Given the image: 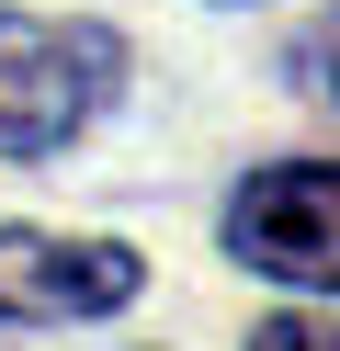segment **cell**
Returning <instances> with one entry per match:
<instances>
[{
  "label": "cell",
  "mask_w": 340,
  "mask_h": 351,
  "mask_svg": "<svg viewBox=\"0 0 340 351\" xmlns=\"http://www.w3.org/2000/svg\"><path fill=\"white\" fill-rule=\"evenodd\" d=\"M125 80V34L113 23H57V12H12L0 0V159H45L68 147Z\"/></svg>",
  "instance_id": "cell-1"
},
{
  "label": "cell",
  "mask_w": 340,
  "mask_h": 351,
  "mask_svg": "<svg viewBox=\"0 0 340 351\" xmlns=\"http://www.w3.org/2000/svg\"><path fill=\"white\" fill-rule=\"evenodd\" d=\"M295 80H306L317 102H340V12H329V23H306V46H295Z\"/></svg>",
  "instance_id": "cell-4"
},
{
  "label": "cell",
  "mask_w": 340,
  "mask_h": 351,
  "mask_svg": "<svg viewBox=\"0 0 340 351\" xmlns=\"http://www.w3.org/2000/svg\"><path fill=\"white\" fill-rule=\"evenodd\" d=\"M227 250L272 283L340 295V159H272L227 204Z\"/></svg>",
  "instance_id": "cell-2"
},
{
  "label": "cell",
  "mask_w": 340,
  "mask_h": 351,
  "mask_svg": "<svg viewBox=\"0 0 340 351\" xmlns=\"http://www.w3.org/2000/svg\"><path fill=\"white\" fill-rule=\"evenodd\" d=\"M136 250L125 238H45V227H0V317H34V328H68V317H113L136 306Z\"/></svg>",
  "instance_id": "cell-3"
},
{
  "label": "cell",
  "mask_w": 340,
  "mask_h": 351,
  "mask_svg": "<svg viewBox=\"0 0 340 351\" xmlns=\"http://www.w3.org/2000/svg\"><path fill=\"white\" fill-rule=\"evenodd\" d=\"M249 351H340V317H261Z\"/></svg>",
  "instance_id": "cell-5"
}]
</instances>
